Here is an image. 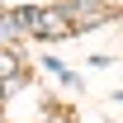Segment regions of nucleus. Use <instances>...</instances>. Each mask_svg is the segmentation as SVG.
<instances>
[{"label": "nucleus", "mask_w": 123, "mask_h": 123, "mask_svg": "<svg viewBox=\"0 0 123 123\" xmlns=\"http://www.w3.org/2000/svg\"><path fill=\"white\" fill-rule=\"evenodd\" d=\"M10 76H19V62L14 52H0V80H10Z\"/></svg>", "instance_id": "nucleus-2"}, {"label": "nucleus", "mask_w": 123, "mask_h": 123, "mask_svg": "<svg viewBox=\"0 0 123 123\" xmlns=\"http://www.w3.org/2000/svg\"><path fill=\"white\" fill-rule=\"evenodd\" d=\"M71 10H38V29L33 33H43V38H62V33H71Z\"/></svg>", "instance_id": "nucleus-1"}]
</instances>
